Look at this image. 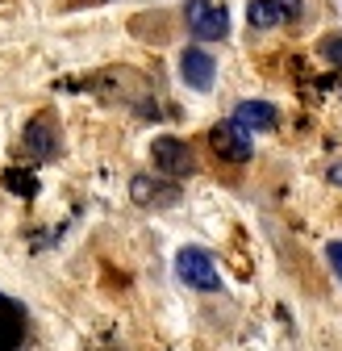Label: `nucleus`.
Segmentation results:
<instances>
[{"mask_svg":"<svg viewBox=\"0 0 342 351\" xmlns=\"http://www.w3.org/2000/svg\"><path fill=\"white\" fill-rule=\"evenodd\" d=\"M176 276H180L188 289H200V293H218V289H222L218 263H213L200 247H180V251H176Z\"/></svg>","mask_w":342,"mask_h":351,"instance_id":"1","label":"nucleus"},{"mask_svg":"<svg viewBox=\"0 0 342 351\" xmlns=\"http://www.w3.org/2000/svg\"><path fill=\"white\" fill-rule=\"evenodd\" d=\"M188 29L200 42H222L230 34V13L226 5H209V0H188Z\"/></svg>","mask_w":342,"mask_h":351,"instance_id":"2","label":"nucleus"},{"mask_svg":"<svg viewBox=\"0 0 342 351\" xmlns=\"http://www.w3.org/2000/svg\"><path fill=\"white\" fill-rule=\"evenodd\" d=\"M209 143H213V151H218L226 163H246V159L254 155V138H250V130H242L234 117H230V121H222V125H213V130H209Z\"/></svg>","mask_w":342,"mask_h":351,"instance_id":"3","label":"nucleus"},{"mask_svg":"<svg viewBox=\"0 0 342 351\" xmlns=\"http://www.w3.org/2000/svg\"><path fill=\"white\" fill-rule=\"evenodd\" d=\"M150 159H155V167L163 171V176H192L196 171V159H192V147L188 143H180V138H171V134H163V138H155L150 143Z\"/></svg>","mask_w":342,"mask_h":351,"instance_id":"4","label":"nucleus"},{"mask_svg":"<svg viewBox=\"0 0 342 351\" xmlns=\"http://www.w3.org/2000/svg\"><path fill=\"white\" fill-rule=\"evenodd\" d=\"M180 75H184L188 88H196V93H209V88H213V75H218V63H213L209 51L188 47V51L180 55Z\"/></svg>","mask_w":342,"mask_h":351,"instance_id":"5","label":"nucleus"},{"mask_svg":"<svg viewBox=\"0 0 342 351\" xmlns=\"http://www.w3.org/2000/svg\"><path fill=\"white\" fill-rule=\"evenodd\" d=\"M25 339V310L21 301L0 293V351H17Z\"/></svg>","mask_w":342,"mask_h":351,"instance_id":"6","label":"nucleus"},{"mask_svg":"<svg viewBox=\"0 0 342 351\" xmlns=\"http://www.w3.org/2000/svg\"><path fill=\"white\" fill-rule=\"evenodd\" d=\"M25 151L34 155V159H51L55 155V121L51 117H34L29 125H25Z\"/></svg>","mask_w":342,"mask_h":351,"instance_id":"7","label":"nucleus"},{"mask_svg":"<svg viewBox=\"0 0 342 351\" xmlns=\"http://www.w3.org/2000/svg\"><path fill=\"white\" fill-rule=\"evenodd\" d=\"M234 121L242 130H272L276 125V105H267V101H242L234 109Z\"/></svg>","mask_w":342,"mask_h":351,"instance_id":"8","label":"nucleus"},{"mask_svg":"<svg viewBox=\"0 0 342 351\" xmlns=\"http://www.w3.org/2000/svg\"><path fill=\"white\" fill-rule=\"evenodd\" d=\"M246 21H250V29H276L284 21V5H280V0H250V5H246Z\"/></svg>","mask_w":342,"mask_h":351,"instance_id":"9","label":"nucleus"},{"mask_svg":"<svg viewBox=\"0 0 342 351\" xmlns=\"http://www.w3.org/2000/svg\"><path fill=\"white\" fill-rule=\"evenodd\" d=\"M5 189L17 193V197H34V193H38V180H34V171L9 167V171H5Z\"/></svg>","mask_w":342,"mask_h":351,"instance_id":"10","label":"nucleus"},{"mask_svg":"<svg viewBox=\"0 0 342 351\" xmlns=\"http://www.w3.org/2000/svg\"><path fill=\"white\" fill-rule=\"evenodd\" d=\"M321 59H330L334 67H342V34H330V38H321Z\"/></svg>","mask_w":342,"mask_h":351,"instance_id":"11","label":"nucleus"},{"mask_svg":"<svg viewBox=\"0 0 342 351\" xmlns=\"http://www.w3.org/2000/svg\"><path fill=\"white\" fill-rule=\"evenodd\" d=\"M326 259H330V268H334V276L342 280V243L334 239V243H326Z\"/></svg>","mask_w":342,"mask_h":351,"instance_id":"12","label":"nucleus"},{"mask_svg":"<svg viewBox=\"0 0 342 351\" xmlns=\"http://www.w3.org/2000/svg\"><path fill=\"white\" fill-rule=\"evenodd\" d=\"M326 180H330V184H334V189H342V159H338V163H334V167H330V176H326Z\"/></svg>","mask_w":342,"mask_h":351,"instance_id":"13","label":"nucleus"}]
</instances>
